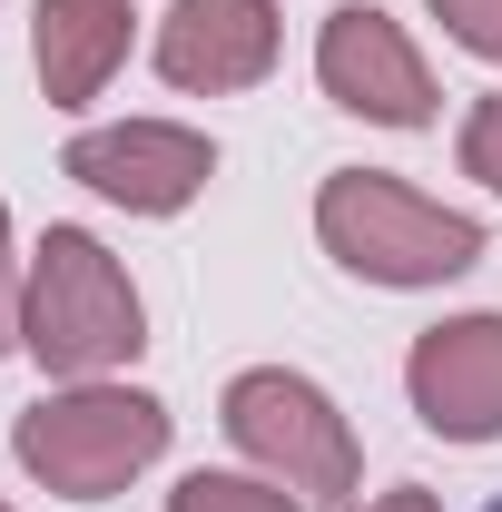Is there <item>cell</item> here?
<instances>
[{
	"mask_svg": "<svg viewBox=\"0 0 502 512\" xmlns=\"http://www.w3.org/2000/svg\"><path fill=\"white\" fill-rule=\"evenodd\" d=\"M20 345H30L40 375H60V384H99L148 345V306H138L128 266L89 227H50L40 237L30 286H20Z\"/></svg>",
	"mask_w": 502,
	"mask_h": 512,
	"instance_id": "obj_1",
	"label": "cell"
},
{
	"mask_svg": "<svg viewBox=\"0 0 502 512\" xmlns=\"http://www.w3.org/2000/svg\"><path fill=\"white\" fill-rule=\"evenodd\" d=\"M315 237L365 286H443V276H463L483 256V217L434 207L424 188H404L384 168H335L315 188Z\"/></svg>",
	"mask_w": 502,
	"mask_h": 512,
	"instance_id": "obj_2",
	"label": "cell"
},
{
	"mask_svg": "<svg viewBox=\"0 0 502 512\" xmlns=\"http://www.w3.org/2000/svg\"><path fill=\"white\" fill-rule=\"evenodd\" d=\"M10 453H20V473L40 483V493H60V503H109L128 493L158 453H168V404L158 394H138V384H60V394H40L20 424H10Z\"/></svg>",
	"mask_w": 502,
	"mask_h": 512,
	"instance_id": "obj_3",
	"label": "cell"
},
{
	"mask_svg": "<svg viewBox=\"0 0 502 512\" xmlns=\"http://www.w3.org/2000/svg\"><path fill=\"white\" fill-rule=\"evenodd\" d=\"M217 424L227 444L247 453L266 483L306 493V503H345L355 493V424L335 414V394L286 365H247V375L217 394Z\"/></svg>",
	"mask_w": 502,
	"mask_h": 512,
	"instance_id": "obj_4",
	"label": "cell"
},
{
	"mask_svg": "<svg viewBox=\"0 0 502 512\" xmlns=\"http://www.w3.org/2000/svg\"><path fill=\"white\" fill-rule=\"evenodd\" d=\"M315 89L335 109L375 119V128H424L434 99H443L424 50L394 30V10H375V0H335L325 10V30H315Z\"/></svg>",
	"mask_w": 502,
	"mask_h": 512,
	"instance_id": "obj_5",
	"label": "cell"
},
{
	"mask_svg": "<svg viewBox=\"0 0 502 512\" xmlns=\"http://www.w3.org/2000/svg\"><path fill=\"white\" fill-rule=\"evenodd\" d=\"M60 168L128 217H178L217 178V148H207V128H178V119H119V128H79Z\"/></svg>",
	"mask_w": 502,
	"mask_h": 512,
	"instance_id": "obj_6",
	"label": "cell"
},
{
	"mask_svg": "<svg viewBox=\"0 0 502 512\" xmlns=\"http://www.w3.org/2000/svg\"><path fill=\"white\" fill-rule=\"evenodd\" d=\"M404 394L443 444H493L502 434V316H443L404 355Z\"/></svg>",
	"mask_w": 502,
	"mask_h": 512,
	"instance_id": "obj_7",
	"label": "cell"
},
{
	"mask_svg": "<svg viewBox=\"0 0 502 512\" xmlns=\"http://www.w3.org/2000/svg\"><path fill=\"white\" fill-rule=\"evenodd\" d=\"M276 50H286L276 0H178L158 20V79L168 89H207V99L256 89L276 69Z\"/></svg>",
	"mask_w": 502,
	"mask_h": 512,
	"instance_id": "obj_8",
	"label": "cell"
},
{
	"mask_svg": "<svg viewBox=\"0 0 502 512\" xmlns=\"http://www.w3.org/2000/svg\"><path fill=\"white\" fill-rule=\"evenodd\" d=\"M30 60L50 109H89L128 60V0H40L30 10Z\"/></svg>",
	"mask_w": 502,
	"mask_h": 512,
	"instance_id": "obj_9",
	"label": "cell"
},
{
	"mask_svg": "<svg viewBox=\"0 0 502 512\" xmlns=\"http://www.w3.org/2000/svg\"><path fill=\"white\" fill-rule=\"evenodd\" d=\"M168 512H306V493H286V483H266V473H188Z\"/></svg>",
	"mask_w": 502,
	"mask_h": 512,
	"instance_id": "obj_10",
	"label": "cell"
},
{
	"mask_svg": "<svg viewBox=\"0 0 502 512\" xmlns=\"http://www.w3.org/2000/svg\"><path fill=\"white\" fill-rule=\"evenodd\" d=\"M434 20L473 50V60H493L502 69V0H434Z\"/></svg>",
	"mask_w": 502,
	"mask_h": 512,
	"instance_id": "obj_11",
	"label": "cell"
},
{
	"mask_svg": "<svg viewBox=\"0 0 502 512\" xmlns=\"http://www.w3.org/2000/svg\"><path fill=\"white\" fill-rule=\"evenodd\" d=\"M463 178L502 197V99H473V119H463Z\"/></svg>",
	"mask_w": 502,
	"mask_h": 512,
	"instance_id": "obj_12",
	"label": "cell"
},
{
	"mask_svg": "<svg viewBox=\"0 0 502 512\" xmlns=\"http://www.w3.org/2000/svg\"><path fill=\"white\" fill-rule=\"evenodd\" d=\"M20 286H30V276H20V256H10V207H0V355L20 345Z\"/></svg>",
	"mask_w": 502,
	"mask_h": 512,
	"instance_id": "obj_13",
	"label": "cell"
},
{
	"mask_svg": "<svg viewBox=\"0 0 502 512\" xmlns=\"http://www.w3.org/2000/svg\"><path fill=\"white\" fill-rule=\"evenodd\" d=\"M355 512H443L424 483H394V493H375V503H355Z\"/></svg>",
	"mask_w": 502,
	"mask_h": 512,
	"instance_id": "obj_14",
	"label": "cell"
},
{
	"mask_svg": "<svg viewBox=\"0 0 502 512\" xmlns=\"http://www.w3.org/2000/svg\"><path fill=\"white\" fill-rule=\"evenodd\" d=\"M0 512H10V503H0Z\"/></svg>",
	"mask_w": 502,
	"mask_h": 512,
	"instance_id": "obj_15",
	"label": "cell"
},
{
	"mask_svg": "<svg viewBox=\"0 0 502 512\" xmlns=\"http://www.w3.org/2000/svg\"><path fill=\"white\" fill-rule=\"evenodd\" d=\"M493 512H502V503H493Z\"/></svg>",
	"mask_w": 502,
	"mask_h": 512,
	"instance_id": "obj_16",
	"label": "cell"
}]
</instances>
